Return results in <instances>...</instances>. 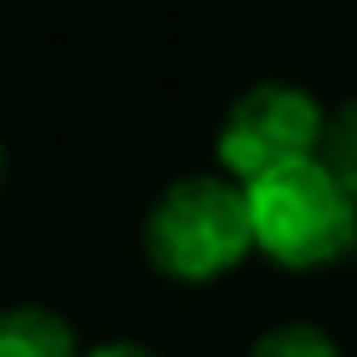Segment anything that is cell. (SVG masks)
Returning <instances> with one entry per match:
<instances>
[{"label":"cell","mask_w":357,"mask_h":357,"mask_svg":"<svg viewBox=\"0 0 357 357\" xmlns=\"http://www.w3.org/2000/svg\"><path fill=\"white\" fill-rule=\"evenodd\" d=\"M255 250L279 269H328L357 250V196L323 157H294L245 181Z\"/></svg>","instance_id":"obj_1"},{"label":"cell","mask_w":357,"mask_h":357,"mask_svg":"<svg viewBox=\"0 0 357 357\" xmlns=\"http://www.w3.org/2000/svg\"><path fill=\"white\" fill-rule=\"evenodd\" d=\"M142 250L157 274L176 284H215L255 255V225L245 186L225 172H196L172 181L142 225Z\"/></svg>","instance_id":"obj_2"},{"label":"cell","mask_w":357,"mask_h":357,"mask_svg":"<svg viewBox=\"0 0 357 357\" xmlns=\"http://www.w3.org/2000/svg\"><path fill=\"white\" fill-rule=\"evenodd\" d=\"M323 132H328V113L308 89L264 79L230 103V113L215 132V162L225 176H235L245 186L279 162L318 157Z\"/></svg>","instance_id":"obj_3"},{"label":"cell","mask_w":357,"mask_h":357,"mask_svg":"<svg viewBox=\"0 0 357 357\" xmlns=\"http://www.w3.org/2000/svg\"><path fill=\"white\" fill-rule=\"evenodd\" d=\"M0 357H84V352L64 313L45 303H10L0 308Z\"/></svg>","instance_id":"obj_4"},{"label":"cell","mask_w":357,"mask_h":357,"mask_svg":"<svg viewBox=\"0 0 357 357\" xmlns=\"http://www.w3.org/2000/svg\"><path fill=\"white\" fill-rule=\"evenodd\" d=\"M245 357H342V347L318 323L294 318V323H274L269 333H259Z\"/></svg>","instance_id":"obj_5"},{"label":"cell","mask_w":357,"mask_h":357,"mask_svg":"<svg viewBox=\"0 0 357 357\" xmlns=\"http://www.w3.org/2000/svg\"><path fill=\"white\" fill-rule=\"evenodd\" d=\"M318 157L357 196V98H347L337 113H328V132H323V152Z\"/></svg>","instance_id":"obj_6"},{"label":"cell","mask_w":357,"mask_h":357,"mask_svg":"<svg viewBox=\"0 0 357 357\" xmlns=\"http://www.w3.org/2000/svg\"><path fill=\"white\" fill-rule=\"evenodd\" d=\"M84 357H162L157 347H147V342H103V347H89Z\"/></svg>","instance_id":"obj_7"},{"label":"cell","mask_w":357,"mask_h":357,"mask_svg":"<svg viewBox=\"0 0 357 357\" xmlns=\"http://www.w3.org/2000/svg\"><path fill=\"white\" fill-rule=\"evenodd\" d=\"M0 186H6V142H0Z\"/></svg>","instance_id":"obj_8"}]
</instances>
